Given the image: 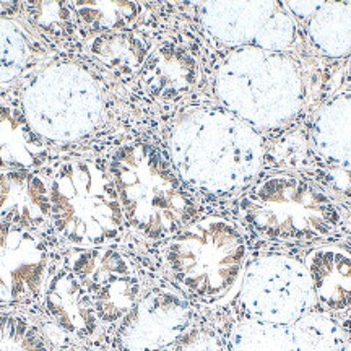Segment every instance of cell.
Here are the masks:
<instances>
[{
	"label": "cell",
	"mask_w": 351,
	"mask_h": 351,
	"mask_svg": "<svg viewBox=\"0 0 351 351\" xmlns=\"http://www.w3.org/2000/svg\"><path fill=\"white\" fill-rule=\"evenodd\" d=\"M169 160L195 194L238 197L261 174L265 147L261 134L221 106L184 109L173 121Z\"/></svg>",
	"instance_id": "1"
},
{
	"label": "cell",
	"mask_w": 351,
	"mask_h": 351,
	"mask_svg": "<svg viewBox=\"0 0 351 351\" xmlns=\"http://www.w3.org/2000/svg\"><path fill=\"white\" fill-rule=\"evenodd\" d=\"M108 171L129 231L148 243H165L199 215V202L176 173L169 156L143 140L119 145Z\"/></svg>",
	"instance_id": "2"
},
{
	"label": "cell",
	"mask_w": 351,
	"mask_h": 351,
	"mask_svg": "<svg viewBox=\"0 0 351 351\" xmlns=\"http://www.w3.org/2000/svg\"><path fill=\"white\" fill-rule=\"evenodd\" d=\"M160 263L192 304L223 306L239 293L249 263L247 232L230 218L204 215L160 244Z\"/></svg>",
	"instance_id": "3"
},
{
	"label": "cell",
	"mask_w": 351,
	"mask_h": 351,
	"mask_svg": "<svg viewBox=\"0 0 351 351\" xmlns=\"http://www.w3.org/2000/svg\"><path fill=\"white\" fill-rule=\"evenodd\" d=\"M236 221L245 232L276 243H320L341 223V208L322 184L295 173H269L234 197Z\"/></svg>",
	"instance_id": "4"
},
{
	"label": "cell",
	"mask_w": 351,
	"mask_h": 351,
	"mask_svg": "<svg viewBox=\"0 0 351 351\" xmlns=\"http://www.w3.org/2000/svg\"><path fill=\"white\" fill-rule=\"evenodd\" d=\"M213 91L219 106L256 130L287 124L304 106L300 64L288 52L232 49L219 64Z\"/></svg>",
	"instance_id": "5"
},
{
	"label": "cell",
	"mask_w": 351,
	"mask_h": 351,
	"mask_svg": "<svg viewBox=\"0 0 351 351\" xmlns=\"http://www.w3.org/2000/svg\"><path fill=\"white\" fill-rule=\"evenodd\" d=\"M51 234L60 249L121 244L129 234L108 168L95 160H65L52 166Z\"/></svg>",
	"instance_id": "6"
},
{
	"label": "cell",
	"mask_w": 351,
	"mask_h": 351,
	"mask_svg": "<svg viewBox=\"0 0 351 351\" xmlns=\"http://www.w3.org/2000/svg\"><path fill=\"white\" fill-rule=\"evenodd\" d=\"M23 111L43 140L70 143L90 135L106 112V93L91 70L77 62H54L23 88Z\"/></svg>",
	"instance_id": "7"
},
{
	"label": "cell",
	"mask_w": 351,
	"mask_h": 351,
	"mask_svg": "<svg viewBox=\"0 0 351 351\" xmlns=\"http://www.w3.org/2000/svg\"><path fill=\"white\" fill-rule=\"evenodd\" d=\"M238 295L245 319L274 326H293L315 306L304 262L283 254L249 261Z\"/></svg>",
	"instance_id": "8"
},
{
	"label": "cell",
	"mask_w": 351,
	"mask_h": 351,
	"mask_svg": "<svg viewBox=\"0 0 351 351\" xmlns=\"http://www.w3.org/2000/svg\"><path fill=\"white\" fill-rule=\"evenodd\" d=\"M47 232L0 221V307L39 309L44 288L62 262Z\"/></svg>",
	"instance_id": "9"
},
{
	"label": "cell",
	"mask_w": 351,
	"mask_h": 351,
	"mask_svg": "<svg viewBox=\"0 0 351 351\" xmlns=\"http://www.w3.org/2000/svg\"><path fill=\"white\" fill-rule=\"evenodd\" d=\"M192 324L194 304L178 288L152 287L112 330L111 351H165Z\"/></svg>",
	"instance_id": "10"
},
{
	"label": "cell",
	"mask_w": 351,
	"mask_h": 351,
	"mask_svg": "<svg viewBox=\"0 0 351 351\" xmlns=\"http://www.w3.org/2000/svg\"><path fill=\"white\" fill-rule=\"evenodd\" d=\"M39 311L82 348L103 335L93 296L62 263L44 288Z\"/></svg>",
	"instance_id": "11"
},
{
	"label": "cell",
	"mask_w": 351,
	"mask_h": 351,
	"mask_svg": "<svg viewBox=\"0 0 351 351\" xmlns=\"http://www.w3.org/2000/svg\"><path fill=\"white\" fill-rule=\"evenodd\" d=\"M0 221L51 231V179L43 169H0Z\"/></svg>",
	"instance_id": "12"
},
{
	"label": "cell",
	"mask_w": 351,
	"mask_h": 351,
	"mask_svg": "<svg viewBox=\"0 0 351 351\" xmlns=\"http://www.w3.org/2000/svg\"><path fill=\"white\" fill-rule=\"evenodd\" d=\"M145 93L158 101H176L195 90L200 82V64L194 51L179 41H163L138 73Z\"/></svg>",
	"instance_id": "13"
},
{
	"label": "cell",
	"mask_w": 351,
	"mask_h": 351,
	"mask_svg": "<svg viewBox=\"0 0 351 351\" xmlns=\"http://www.w3.org/2000/svg\"><path fill=\"white\" fill-rule=\"evenodd\" d=\"M304 265L319 313L345 315L351 311V252L340 245H317L306 254Z\"/></svg>",
	"instance_id": "14"
},
{
	"label": "cell",
	"mask_w": 351,
	"mask_h": 351,
	"mask_svg": "<svg viewBox=\"0 0 351 351\" xmlns=\"http://www.w3.org/2000/svg\"><path fill=\"white\" fill-rule=\"evenodd\" d=\"M280 2H210L197 5L200 25L223 46H252L257 33Z\"/></svg>",
	"instance_id": "15"
},
{
	"label": "cell",
	"mask_w": 351,
	"mask_h": 351,
	"mask_svg": "<svg viewBox=\"0 0 351 351\" xmlns=\"http://www.w3.org/2000/svg\"><path fill=\"white\" fill-rule=\"evenodd\" d=\"M0 351H86L41 311L0 307Z\"/></svg>",
	"instance_id": "16"
},
{
	"label": "cell",
	"mask_w": 351,
	"mask_h": 351,
	"mask_svg": "<svg viewBox=\"0 0 351 351\" xmlns=\"http://www.w3.org/2000/svg\"><path fill=\"white\" fill-rule=\"evenodd\" d=\"M309 145L327 168L351 169V88L319 109L309 129Z\"/></svg>",
	"instance_id": "17"
},
{
	"label": "cell",
	"mask_w": 351,
	"mask_h": 351,
	"mask_svg": "<svg viewBox=\"0 0 351 351\" xmlns=\"http://www.w3.org/2000/svg\"><path fill=\"white\" fill-rule=\"evenodd\" d=\"M29 124L23 108L0 101V169H43L49 147Z\"/></svg>",
	"instance_id": "18"
},
{
	"label": "cell",
	"mask_w": 351,
	"mask_h": 351,
	"mask_svg": "<svg viewBox=\"0 0 351 351\" xmlns=\"http://www.w3.org/2000/svg\"><path fill=\"white\" fill-rule=\"evenodd\" d=\"M153 49L152 39L135 29L95 34L85 43L86 54L124 82L138 75Z\"/></svg>",
	"instance_id": "19"
},
{
	"label": "cell",
	"mask_w": 351,
	"mask_h": 351,
	"mask_svg": "<svg viewBox=\"0 0 351 351\" xmlns=\"http://www.w3.org/2000/svg\"><path fill=\"white\" fill-rule=\"evenodd\" d=\"M62 265L93 295L112 280L138 274L129 254L119 244L62 251Z\"/></svg>",
	"instance_id": "20"
},
{
	"label": "cell",
	"mask_w": 351,
	"mask_h": 351,
	"mask_svg": "<svg viewBox=\"0 0 351 351\" xmlns=\"http://www.w3.org/2000/svg\"><path fill=\"white\" fill-rule=\"evenodd\" d=\"M306 34L319 56L327 59L351 56V2H324L306 23Z\"/></svg>",
	"instance_id": "21"
},
{
	"label": "cell",
	"mask_w": 351,
	"mask_h": 351,
	"mask_svg": "<svg viewBox=\"0 0 351 351\" xmlns=\"http://www.w3.org/2000/svg\"><path fill=\"white\" fill-rule=\"evenodd\" d=\"M77 28L90 36L104 33L132 32L145 7L137 2H70Z\"/></svg>",
	"instance_id": "22"
},
{
	"label": "cell",
	"mask_w": 351,
	"mask_h": 351,
	"mask_svg": "<svg viewBox=\"0 0 351 351\" xmlns=\"http://www.w3.org/2000/svg\"><path fill=\"white\" fill-rule=\"evenodd\" d=\"M43 57V47L23 25L0 19V85L21 77Z\"/></svg>",
	"instance_id": "23"
},
{
	"label": "cell",
	"mask_w": 351,
	"mask_h": 351,
	"mask_svg": "<svg viewBox=\"0 0 351 351\" xmlns=\"http://www.w3.org/2000/svg\"><path fill=\"white\" fill-rule=\"evenodd\" d=\"M147 289L142 275L135 274L112 280L95 291L91 296H93L95 309L103 332L114 330L117 324L130 313L132 307L137 304Z\"/></svg>",
	"instance_id": "24"
},
{
	"label": "cell",
	"mask_w": 351,
	"mask_h": 351,
	"mask_svg": "<svg viewBox=\"0 0 351 351\" xmlns=\"http://www.w3.org/2000/svg\"><path fill=\"white\" fill-rule=\"evenodd\" d=\"M293 351H346L348 337L333 315L311 311L291 326Z\"/></svg>",
	"instance_id": "25"
},
{
	"label": "cell",
	"mask_w": 351,
	"mask_h": 351,
	"mask_svg": "<svg viewBox=\"0 0 351 351\" xmlns=\"http://www.w3.org/2000/svg\"><path fill=\"white\" fill-rule=\"evenodd\" d=\"M225 345L226 351H293V330L291 326L244 319L230 328Z\"/></svg>",
	"instance_id": "26"
},
{
	"label": "cell",
	"mask_w": 351,
	"mask_h": 351,
	"mask_svg": "<svg viewBox=\"0 0 351 351\" xmlns=\"http://www.w3.org/2000/svg\"><path fill=\"white\" fill-rule=\"evenodd\" d=\"M28 19L47 38L62 41L77 29L75 15L70 2H29L23 3Z\"/></svg>",
	"instance_id": "27"
},
{
	"label": "cell",
	"mask_w": 351,
	"mask_h": 351,
	"mask_svg": "<svg viewBox=\"0 0 351 351\" xmlns=\"http://www.w3.org/2000/svg\"><path fill=\"white\" fill-rule=\"evenodd\" d=\"M298 39V21L289 15L283 2H280L274 15L265 21L257 33L252 46L269 52H288Z\"/></svg>",
	"instance_id": "28"
},
{
	"label": "cell",
	"mask_w": 351,
	"mask_h": 351,
	"mask_svg": "<svg viewBox=\"0 0 351 351\" xmlns=\"http://www.w3.org/2000/svg\"><path fill=\"white\" fill-rule=\"evenodd\" d=\"M165 351H226V345L212 327L195 322Z\"/></svg>",
	"instance_id": "29"
},
{
	"label": "cell",
	"mask_w": 351,
	"mask_h": 351,
	"mask_svg": "<svg viewBox=\"0 0 351 351\" xmlns=\"http://www.w3.org/2000/svg\"><path fill=\"white\" fill-rule=\"evenodd\" d=\"M307 140L300 134H291L278 143L276 152V163L288 166V168H302L307 153Z\"/></svg>",
	"instance_id": "30"
},
{
	"label": "cell",
	"mask_w": 351,
	"mask_h": 351,
	"mask_svg": "<svg viewBox=\"0 0 351 351\" xmlns=\"http://www.w3.org/2000/svg\"><path fill=\"white\" fill-rule=\"evenodd\" d=\"M324 2H285L283 5L289 12V15L295 20L309 21L317 13V10L322 7Z\"/></svg>",
	"instance_id": "31"
},
{
	"label": "cell",
	"mask_w": 351,
	"mask_h": 351,
	"mask_svg": "<svg viewBox=\"0 0 351 351\" xmlns=\"http://www.w3.org/2000/svg\"><path fill=\"white\" fill-rule=\"evenodd\" d=\"M348 77H350V80H351V59H350V64H348Z\"/></svg>",
	"instance_id": "32"
},
{
	"label": "cell",
	"mask_w": 351,
	"mask_h": 351,
	"mask_svg": "<svg viewBox=\"0 0 351 351\" xmlns=\"http://www.w3.org/2000/svg\"><path fill=\"white\" fill-rule=\"evenodd\" d=\"M346 351H351V339H348V346H346Z\"/></svg>",
	"instance_id": "33"
},
{
	"label": "cell",
	"mask_w": 351,
	"mask_h": 351,
	"mask_svg": "<svg viewBox=\"0 0 351 351\" xmlns=\"http://www.w3.org/2000/svg\"><path fill=\"white\" fill-rule=\"evenodd\" d=\"M350 314H351V311H350Z\"/></svg>",
	"instance_id": "34"
}]
</instances>
